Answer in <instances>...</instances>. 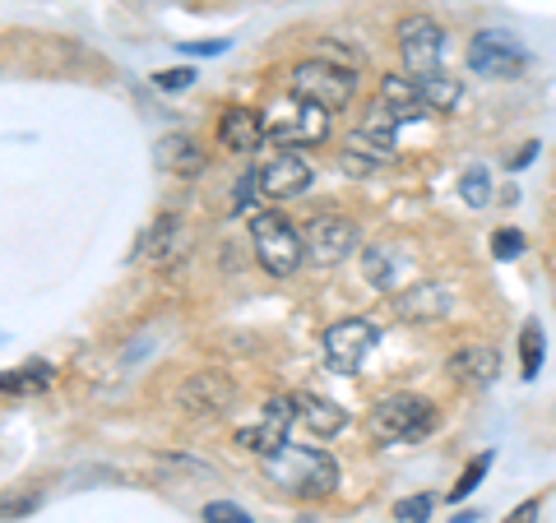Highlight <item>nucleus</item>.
<instances>
[{
  "instance_id": "19",
  "label": "nucleus",
  "mask_w": 556,
  "mask_h": 523,
  "mask_svg": "<svg viewBox=\"0 0 556 523\" xmlns=\"http://www.w3.org/2000/svg\"><path fill=\"white\" fill-rule=\"evenodd\" d=\"M159 158L167 171H177V177H200L204 171V149L190 135H167L159 144Z\"/></svg>"
},
{
  "instance_id": "24",
  "label": "nucleus",
  "mask_w": 556,
  "mask_h": 523,
  "mask_svg": "<svg viewBox=\"0 0 556 523\" xmlns=\"http://www.w3.org/2000/svg\"><path fill=\"white\" fill-rule=\"evenodd\" d=\"M362 273H367V283L380 288V292H390L394 288V265H390V251L386 246H371L367 259H362Z\"/></svg>"
},
{
  "instance_id": "11",
  "label": "nucleus",
  "mask_w": 556,
  "mask_h": 523,
  "mask_svg": "<svg viewBox=\"0 0 556 523\" xmlns=\"http://www.w3.org/2000/svg\"><path fill=\"white\" fill-rule=\"evenodd\" d=\"M232 398H237V385L223 371H195L177 390V408L186 417H223L232 408Z\"/></svg>"
},
{
  "instance_id": "22",
  "label": "nucleus",
  "mask_w": 556,
  "mask_h": 523,
  "mask_svg": "<svg viewBox=\"0 0 556 523\" xmlns=\"http://www.w3.org/2000/svg\"><path fill=\"white\" fill-rule=\"evenodd\" d=\"M543 357H547V339H543V324L529 320L525 329H519V375L533 380L538 371H543Z\"/></svg>"
},
{
  "instance_id": "23",
  "label": "nucleus",
  "mask_w": 556,
  "mask_h": 523,
  "mask_svg": "<svg viewBox=\"0 0 556 523\" xmlns=\"http://www.w3.org/2000/svg\"><path fill=\"white\" fill-rule=\"evenodd\" d=\"M492 463H496V455H492V449H482V455H473V463L464 468V477H459L455 486H450V500H464V496H473L478 486H482V477L492 473Z\"/></svg>"
},
{
  "instance_id": "30",
  "label": "nucleus",
  "mask_w": 556,
  "mask_h": 523,
  "mask_svg": "<svg viewBox=\"0 0 556 523\" xmlns=\"http://www.w3.org/2000/svg\"><path fill=\"white\" fill-rule=\"evenodd\" d=\"M153 84H159V89H186L190 69H163V75H153Z\"/></svg>"
},
{
  "instance_id": "28",
  "label": "nucleus",
  "mask_w": 556,
  "mask_h": 523,
  "mask_svg": "<svg viewBox=\"0 0 556 523\" xmlns=\"http://www.w3.org/2000/svg\"><path fill=\"white\" fill-rule=\"evenodd\" d=\"M204 523H251V514L241 510V505L214 500V505H204Z\"/></svg>"
},
{
  "instance_id": "9",
  "label": "nucleus",
  "mask_w": 556,
  "mask_h": 523,
  "mask_svg": "<svg viewBox=\"0 0 556 523\" xmlns=\"http://www.w3.org/2000/svg\"><path fill=\"white\" fill-rule=\"evenodd\" d=\"M292 422H298V398H269L265 412H260V422L237 431V445H247L251 455L269 459V455H278V449L288 445V426Z\"/></svg>"
},
{
  "instance_id": "18",
  "label": "nucleus",
  "mask_w": 556,
  "mask_h": 523,
  "mask_svg": "<svg viewBox=\"0 0 556 523\" xmlns=\"http://www.w3.org/2000/svg\"><path fill=\"white\" fill-rule=\"evenodd\" d=\"M298 422L316 435V441H329L348 426V412L334 404V398H320V394H302L298 398Z\"/></svg>"
},
{
  "instance_id": "17",
  "label": "nucleus",
  "mask_w": 556,
  "mask_h": 523,
  "mask_svg": "<svg viewBox=\"0 0 556 523\" xmlns=\"http://www.w3.org/2000/svg\"><path fill=\"white\" fill-rule=\"evenodd\" d=\"M450 375L464 380V385H478V390L492 385V380L501 375V353L496 347H482V343L464 347V353L450 357Z\"/></svg>"
},
{
  "instance_id": "27",
  "label": "nucleus",
  "mask_w": 556,
  "mask_h": 523,
  "mask_svg": "<svg viewBox=\"0 0 556 523\" xmlns=\"http://www.w3.org/2000/svg\"><path fill=\"white\" fill-rule=\"evenodd\" d=\"M492 255H496V259H519V255H525V232L501 228V232L492 237Z\"/></svg>"
},
{
  "instance_id": "3",
  "label": "nucleus",
  "mask_w": 556,
  "mask_h": 523,
  "mask_svg": "<svg viewBox=\"0 0 556 523\" xmlns=\"http://www.w3.org/2000/svg\"><path fill=\"white\" fill-rule=\"evenodd\" d=\"M437 426V408L417 394H390L380 398L367 417V431L376 445H408V441H422V435Z\"/></svg>"
},
{
  "instance_id": "20",
  "label": "nucleus",
  "mask_w": 556,
  "mask_h": 523,
  "mask_svg": "<svg viewBox=\"0 0 556 523\" xmlns=\"http://www.w3.org/2000/svg\"><path fill=\"white\" fill-rule=\"evenodd\" d=\"M417 89H422L431 112H455L459 102H464L459 79L455 75H441V69H437V75H417Z\"/></svg>"
},
{
  "instance_id": "12",
  "label": "nucleus",
  "mask_w": 556,
  "mask_h": 523,
  "mask_svg": "<svg viewBox=\"0 0 556 523\" xmlns=\"http://www.w3.org/2000/svg\"><path fill=\"white\" fill-rule=\"evenodd\" d=\"M255 177H260V190H265L269 200H298L311 186V163L292 149H278L269 163L255 167Z\"/></svg>"
},
{
  "instance_id": "25",
  "label": "nucleus",
  "mask_w": 556,
  "mask_h": 523,
  "mask_svg": "<svg viewBox=\"0 0 556 523\" xmlns=\"http://www.w3.org/2000/svg\"><path fill=\"white\" fill-rule=\"evenodd\" d=\"M459 195H464L468 208H482L486 200H492V177H486V167H468V171H464Z\"/></svg>"
},
{
  "instance_id": "6",
  "label": "nucleus",
  "mask_w": 556,
  "mask_h": 523,
  "mask_svg": "<svg viewBox=\"0 0 556 523\" xmlns=\"http://www.w3.org/2000/svg\"><path fill=\"white\" fill-rule=\"evenodd\" d=\"M468 69L482 79H519L529 69V51L506 28H482L468 42Z\"/></svg>"
},
{
  "instance_id": "8",
  "label": "nucleus",
  "mask_w": 556,
  "mask_h": 523,
  "mask_svg": "<svg viewBox=\"0 0 556 523\" xmlns=\"http://www.w3.org/2000/svg\"><path fill=\"white\" fill-rule=\"evenodd\" d=\"M376 324L371 320H339V324H329L325 329V361H329V371H339V375H357L362 371V361L371 357V347H376Z\"/></svg>"
},
{
  "instance_id": "31",
  "label": "nucleus",
  "mask_w": 556,
  "mask_h": 523,
  "mask_svg": "<svg viewBox=\"0 0 556 523\" xmlns=\"http://www.w3.org/2000/svg\"><path fill=\"white\" fill-rule=\"evenodd\" d=\"M506 523H538V500H525V505H515L510 519Z\"/></svg>"
},
{
  "instance_id": "21",
  "label": "nucleus",
  "mask_w": 556,
  "mask_h": 523,
  "mask_svg": "<svg viewBox=\"0 0 556 523\" xmlns=\"http://www.w3.org/2000/svg\"><path fill=\"white\" fill-rule=\"evenodd\" d=\"M51 380H56V371H51L47 361H28L24 371L0 375V394H42V390H51Z\"/></svg>"
},
{
  "instance_id": "16",
  "label": "nucleus",
  "mask_w": 556,
  "mask_h": 523,
  "mask_svg": "<svg viewBox=\"0 0 556 523\" xmlns=\"http://www.w3.org/2000/svg\"><path fill=\"white\" fill-rule=\"evenodd\" d=\"M380 102H386V112L399 120V126H408V120H422L431 112L422 89H417V79H404V75L380 79Z\"/></svg>"
},
{
  "instance_id": "7",
  "label": "nucleus",
  "mask_w": 556,
  "mask_h": 523,
  "mask_svg": "<svg viewBox=\"0 0 556 523\" xmlns=\"http://www.w3.org/2000/svg\"><path fill=\"white\" fill-rule=\"evenodd\" d=\"M399 56H404L408 75H437L445 56V28L427 14H404L399 20Z\"/></svg>"
},
{
  "instance_id": "2",
  "label": "nucleus",
  "mask_w": 556,
  "mask_h": 523,
  "mask_svg": "<svg viewBox=\"0 0 556 523\" xmlns=\"http://www.w3.org/2000/svg\"><path fill=\"white\" fill-rule=\"evenodd\" d=\"M329 120H334V112H325V107H316V102L288 93V98H278L274 107L265 112V139L274 149L325 144V139H329Z\"/></svg>"
},
{
  "instance_id": "13",
  "label": "nucleus",
  "mask_w": 556,
  "mask_h": 523,
  "mask_svg": "<svg viewBox=\"0 0 556 523\" xmlns=\"http://www.w3.org/2000/svg\"><path fill=\"white\" fill-rule=\"evenodd\" d=\"M394 163V139L376 135L367 126H357L353 135H348V144L339 153V167L353 171V177H371V171H386Z\"/></svg>"
},
{
  "instance_id": "5",
  "label": "nucleus",
  "mask_w": 556,
  "mask_h": 523,
  "mask_svg": "<svg viewBox=\"0 0 556 523\" xmlns=\"http://www.w3.org/2000/svg\"><path fill=\"white\" fill-rule=\"evenodd\" d=\"M251 241H255V259L274 278H292L306 265V237L292 228L283 214H255L251 218Z\"/></svg>"
},
{
  "instance_id": "14",
  "label": "nucleus",
  "mask_w": 556,
  "mask_h": 523,
  "mask_svg": "<svg viewBox=\"0 0 556 523\" xmlns=\"http://www.w3.org/2000/svg\"><path fill=\"white\" fill-rule=\"evenodd\" d=\"M455 310V288L450 283H422V288H408L404 296H394V316L399 320H413V324H422V320H441Z\"/></svg>"
},
{
  "instance_id": "26",
  "label": "nucleus",
  "mask_w": 556,
  "mask_h": 523,
  "mask_svg": "<svg viewBox=\"0 0 556 523\" xmlns=\"http://www.w3.org/2000/svg\"><path fill=\"white\" fill-rule=\"evenodd\" d=\"M431 510H437V500H431V496H404L394 505V519L399 523H427Z\"/></svg>"
},
{
  "instance_id": "10",
  "label": "nucleus",
  "mask_w": 556,
  "mask_h": 523,
  "mask_svg": "<svg viewBox=\"0 0 556 523\" xmlns=\"http://www.w3.org/2000/svg\"><path fill=\"white\" fill-rule=\"evenodd\" d=\"M357 251V228L339 214H320L306 222V259H316L320 269L343 265L348 255Z\"/></svg>"
},
{
  "instance_id": "32",
  "label": "nucleus",
  "mask_w": 556,
  "mask_h": 523,
  "mask_svg": "<svg viewBox=\"0 0 556 523\" xmlns=\"http://www.w3.org/2000/svg\"><path fill=\"white\" fill-rule=\"evenodd\" d=\"M533 158H538V144H525V149H519V153H515V158H510V167L519 171V167H529Z\"/></svg>"
},
{
  "instance_id": "4",
  "label": "nucleus",
  "mask_w": 556,
  "mask_h": 523,
  "mask_svg": "<svg viewBox=\"0 0 556 523\" xmlns=\"http://www.w3.org/2000/svg\"><path fill=\"white\" fill-rule=\"evenodd\" d=\"M288 89L306 102H316L325 112H343V107H353V98H357V69H343L334 61L311 56L302 65H292Z\"/></svg>"
},
{
  "instance_id": "15",
  "label": "nucleus",
  "mask_w": 556,
  "mask_h": 523,
  "mask_svg": "<svg viewBox=\"0 0 556 523\" xmlns=\"http://www.w3.org/2000/svg\"><path fill=\"white\" fill-rule=\"evenodd\" d=\"M218 144L232 153H255L265 144V116L251 107H228L218 116Z\"/></svg>"
},
{
  "instance_id": "1",
  "label": "nucleus",
  "mask_w": 556,
  "mask_h": 523,
  "mask_svg": "<svg viewBox=\"0 0 556 523\" xmlns=\"http://www.w3.org/2000/svg\"><path fill=\"white\" fill-rule=\"evenodd\" d=\"M265 473L283 496L320 500L339 486V463L316 445H283L278 455L265 459Z\"/></svg>"
},
{
  "instance_id": "29",
  "label": "nucleus",
  "mask_w": 556,
  "mask_h": 523,
  "mask_svg": "<svg viewBox=\"0 0 556 523\" xmlns=\"http://www.w3.org/2000/svg\"><path fill=\"white\" fill-rule=\"evenodd\" d=\"M255 190H260V177H255V171H241V181H237V190H232V208H237V214H241V208H251Z\"/></svg>"
}]
</instances>
